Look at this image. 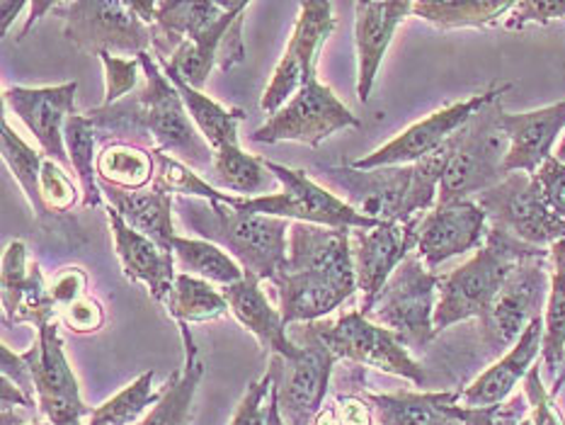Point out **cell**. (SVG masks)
I'll use <instances>...</instances> for the list:
<instances>
[{
  "label": "cell",
  "mask_w": 565,
  "mask_h": 425,
  "mask_svg": "<svg viewBox=\"0 0 565 425\" xmlns=\"http://www.w3.org/2000/svg\"><path fill=\"white\" fill-rule=\"evenodd\" d=\"M64 141H66V153L71 161V170L78 176L81 180V192L83 200L81 206L83 210H90V206H100L103 204V190L100 182H97V129L93 127V121L76 113L71 115L64 129Z\"/></svg>",
  "instance_id": "cell-37"
},
{
  "label": "cell",
  "mask_w": 565,
  "mask_h": 425,
  "mask_svg": "<svg viewBox=\"0 0 565 425\" xmlns=\"http://www.w3.org/2000/svg\"><path fill=\"white\" fill-rule=\"evenodd\" d=\"M488 226L490 222L483 206L476 200L437 202L420 219L415 253L435 273L449 258L481 248L486 243Z\"/></svg>",
  "instance_id": "cell-18"
},
{
  "label": "cell",
  "mask_w": 565,
  "mask_h": 425,
  "mask_svg": "<svg viewBox=\"0 0 565 425\" xmlns=\"http://www.w3.org/2000/svg\"><path fill=\"white\" fill-rule=\"evenodd\" d=\"M97 59L103 61V68H105V103L103 105H115L119 100H125V97H129L131 91H137L139 78L143 76L139 56L121 59L109 52H103L97 54Z\"/></svg>",
  "instance_id": "cell-45"
},
{
  "label": "cell",
  "mask_w": 565,
  "mask_h": 425,
  "mask_svg": "<svg viewBox=\"0 0 565 425\" xmlns=\"http://www.w3.org/2000/svg\"><path fill=\"white\" fill-rule=\"evenodd\" d=\"M49 291H52V299L56 301V307L61 311L68 307V304L88 295V275H85L83 267H66L64 273H58Z\"/></svg>",
  "instance_id": "cell-49"
},
{
  "label": "cell",
  "mask_w": 565,
  "mask_h": 425,
  "mask_svg": "<svg viewBox=\"0 0 565 425\" xmlns=\"http://www.w3.org/2000/svg\"><path fill=\"white\" fill-rule=\"evenodd\" d=\"M313 425H342L340 413H338V408H335V401H333V404L323 406V411L318 413V416L313 418Z\"/></svg>",
  "instance_id": "cell-53"
},
{
  "label": "cell",
  "mask_w": 565,
  "mask_h": 425,
  "mask_svg": "<svg viewBox=\"0 0 565 425\" xmlns=\"http://www.w3.org/2000/svg\"><path fill=\"white\" fill-rule=\"evenodd\" d=\"M542 346H544V316L526 326V331L522 333L518 343H514L498 362L490 364L478 380H473L463 389L459 406H469V408L493 406V404H500V401L510 399L514 394V386L524 382V376L534 368L536 358L542 355Z\"/></svg>",
  "instance_id": "cell-25"
},
{
  "label": "cell",
  "mask_w": 565,
  "mask_h": 425,
  "mask_svg": "<svg viewBox=\"0 0 565 425\" xmlns=\"http://www.w3.org/2000/svg\"><path fill=\"white\" fill-rule=\"evenodd\" d=\"M512 6L510 0H423L413 3V15L437 30L493 28L505 22Z\"/></svg>",
  "instance_id": "cell-34"
},
{
  "label": "cell",
  "mask_w": 565,
  "mask_h": 425,
  "mask_svg": "<svg viewBox=\"0 0 565 425\" xmlns=\"http://www.w3.org/2000/svg\"><path fill=\"white\" fill-rule=\"evenodd\" d=\"M554 158H558V161L565 166V131H563V139H561V144L556 146V153H554Z\"/></svg>",
  "instance_id": "cell-54"
},
{
  "label": "cell",
  "mask_w": 565,
  "mask_h": 425,
  "mask_svg": "<svg viewBox=\"0 0 565 425\" xmlns=\"http://www.w3.org/2000/svg\"><path fill=\"white\" fill-rule=\"evenodd\" d=\"M170 251L175 253V263L180 270H185L194 277H202L206 283L228 287L241 283L245 277L243 267L233 261L224 248H218L204 238L175 236L173 243H170Z\"/></svg>",
  "instance_id": "cell-38"
},
{
  "label": "cell",
  "mask_w": 565,
  "mask_h": 425,
  "mask_svg": "<svg viewBox=\"0 0 565 425\" xmlns=\"http://www.w3.org/2000/svg\"><path fill=\"white\" fill-rule=\"evenodd\" d=\"M153 376L156 372H143L139 380H134L129 386L121 389L117 396H113L105 404L93 408L88 423L93 425H134L146 408H151L161 399V392H153Z\"/></svg>",
  "instance_id": "cell-40"
},
{
  "label": "cell",
  "mask_w": 565,
  "mask_h": 425,
  "mask_svg": "<svg viewBox=\"0 0 565 425\" xmlns=\"http://www.w3.org/2000/svg\"><path fill=\"white\" fill-rule=\"evenodd\" d=\"M221 295L228 301V311L257 338L267 355L287 360L301 355V346L294 343L287 333L289 326L281 319V311L269 304L255 277H243L241 283L221 289Z\"/></svg>",
  "instance_id": "cell-26"
},
{
  "label": "cell",
  "mask_w": 565,
  "mask_h": 425,
  "mask_svg": "<svg viewBox=\"0 0 565 425\" xmlns=\"http://www.w3.org/2000/svg\"><path fill=\"white\" fill-rule=\"evenodd\" d=\"M175 210L196 238L224 248L245 277L273 283L287 263L291 222L279 216L241 212L218 200L175 198Z\"/></svg>",
  "instance_id": "cell-3"
},
{
  "label": "cell",
  "mask_w": 565,
  "mask_h": 425,
  "mask_svg": "<svg viewBox=\"0 0 565 425\" xmlns=\"http://www.w3.org/2000/svg\"><path fill=\"white\" fill-rule=\"evenodd\" d=\"M423 216L408 219V222H384L374 229L350 231L352 261L354 273H358V287L362 291V307L374 301V297L388 283V277L396 273V267L411 253H415L417 226H420Z\"/></svg>",
  "instance_id": "cell-21"
},
{
  "label": "cell",
  "mask_w": 565,
  "mask_h": 425,
  "mask_svg": "<svg viewBox=\"0 0 565 425\" xmlns=\"http://www.w3.org/2000/svg\"><path fill=\"white\" fill-rule=\"evenodd\" d=\"M146 85L115 105H100L85 113L97 131L113 134L115 141L151 144L190 166L196 173L209 176L214 163V149L196 131L194 121L182 103L180 91L168 81L153 52L139 54Z\"/></svg>",
  "instance_id": "cell-1"
},
{
  "label": "cell",
  "mask_w": 565,
  "mask_h": 425,
  "mask_svg": "<svg viewBox=\"0 0 565 425\" xmlns=\"http://www.w3.org/2000/svg\"><path fill=\"white\" fill-rule=\"evenodd\" d=\"M502 113V97H498L454 134V151L439 182L437 202L476 200L508 178L510 139L500 125Z\"/></svg>",
  "instance_id": "cell-5"
},
{
  "label": "cell",
  "mask_w": 565,
  "mask_h": 425,
  "mask_svg": "<svg viewBox=\"0 0 565 425\" xmlns=\"http://www.w3.org/2000/svg\"><path fill=\"white\" fill-rule=\"evenodd\" d=\"M182 346H185V362L182 368L170 374V380L161 389L158 404L146 413L139 425H190L194 411V394L204 376V364L200 360V350L194 346L188 323H178Z\"/></svg>",
  "instance_id": "cell-29"
},
{
  "label": "cell",
  "mask_w": 565,
  "mask_h": 425,
  "mask_svg": "<svg viewBox=\"0 0 565 425\" xmlns=\"http://www.w3.org/2000/svg\"><path fill=\"white\" fill-rule=\"evenodd\" d=\"M100 190L103 198L107 200V206H113L134 231H139V234L170 248V243L178 236L173 224L175 198H170V194L158 192L153 188L137 192L117 190L113 185H107V182H100Z\"/></svg>",
  "instance_id": "cell-28"
},
{
  "label": "cell",
  "mask_w": 565,
  "mask_h": 425,
  "mask_svg": "<svg viewBox=\"0 0 565 425\" xmlns=\"http://www.w3.org/2000/svg\"><path fill=\"white\" fill-rule=\"evenodd\" d=\"M447 411L449 416L457 418L461 425H522L530 418V401H526L524 392H520L493 406L469 408L451 404Z\"/></svg>",
  "instance_id": "cell-42"
},
{
  "label": "cell",
  "mask_w": 565,
  "mask_h": 425,
  "mask_svg": "<svg viewBox=\"0 0 565 425\" xmlns=\"http://www.w3.org/2000/svg\"><path fill=\"white\" fill-rule=\"evenodd\" d=\"M163 307L168 316H173L178 323H206L216 321L228 311V301L218 289L212 287L202 277L188 273H178L175 285L166 297Z\"/></svg>",
  "instance_id": "cell-36"
},
{
  "label": "cell",
  "mask_w": 565,
  "mask_h": 425,
  "mask_svg": "<svg viewBox=\"0 0 565 425\" xmlns=\"http://www.w3.org/2000/svg\"><path fill=\"white\" fill-rule=\"evenodd\" d=\"M476 202L483 206L490 224L530 246L548 251L565 241V210L548 198L534 176L510 173L493 190L478 194Z\"/></svg>",
  "instance_id": "cell-10"
},
{
  "label": "cell",
  "mask_w": 565,
  "mask_h": 425,
  "mask_svg": "<svg viewBox=\"0 0 565 425\" xmlns=\"http://www.w3.org/2000/svg\"><path fill=\"white\" fill-rule=\"evenodd\" d=\"M309 326L338 360L403 376L415 386L425 384V370L420 368V362L413 360L411 350L403 348L398 338L386 328L366 319L360 309L345 311L338 319L313 321Z\"/></svg>",
  "instance_id": "cell-11"
},
{
  "label": "cell",
  "mask_w": 565,
  "mask_h": 425,
  "mask_svg": "<svg viewBox=\"0 0 565 425\" xmlns=\"http://www.w3.org/2000/svg\"><path fill=\"white\" fill-rule=\"evenodd\" d=\"M28 425H52L49 421H30Z\"/></svg>",
  "instance_id": "cell-55"
},
{
  "label": "cell",
  "mask_w": 565,
  "mask_h": 425,
  "mask_svg": "<svg viewBox=\"0 0 565 425\" xmlns=\"http://www.w3.org/2000/svg\"><path fill=\"white\" fill-rule=\"evenodd\" d=\"M551 258L524 261L512 270L498 297L481 316V340L490 352L510 350L526 326L542 319L551 291Z\"/></svg>",
  "instance_id": "cell-13"
},
{
  "label": "cell",
  "mask_w": 565,
  "mask_h": 425,
  "mask_svg": "<svg viewBox=\"0 0 565 425\" xmlns=\"http://www.w3.org/2000/svg\"><path fill=\"white\" fill-rule=\"evenodd\" d=\"M233 6L236 0L233 3H218V0H163V3H156L151 52L158 59H170L182 42L206 32L228 15Z\"/></svg>",
  "instance_id": "cell-27"
},
{
  "label": "cell",
  "mask_w": 565,
  "mask_h": 425,
  "mask_svg": "<svg viewBox=\"0 0 565 425\" xmlns=\"http://www.w3.org/2000/svg\"><path fill=\"white\" fill-rule=\"evenodd\" d=\"M291 340L301 346V355L287 360L269 355L267 374L273 376L279 413L287 425H313V418L326 406L330 376L338 358L309 323L291 333Z\"/></svg>",
  "instance_id": "cell-8"
},
{
  "label": "cell",
  "mask_w": 565,
  "mask_h": 425,
  "mask_svg": "<svg viewBox=\"0 0 565 425\" xmlns=\"http://www.w3.org/2000/svg\"><path fill=\"white\" fill-rule=\"evenodd\" d=\"M58 319L73 333L85 336V333H97L105 326V309L103 304L97 301L93 295H85L83 299L68 304L58 311Z\"/></svg>",
  "instance_id": "cell-47"
},
{
  "label": "cell",
  "mask_w": 565,
  "mask_h": 425,
  "mask_svg": "<svg viewBox=\"0 0 565 425\" xmlns=\"http://www.w3.org/2000/svg\"><path fill=\"white\" fill-rule=\"evenodd\" d=\"M437 273L420 261V255L411 253L396 273L388 277L384 289L372 304L360 311L372 323L386 328L398 338V343L408 350L427 348L435 333V309L439 295Z\"/></svg>",
  "instance_id": "cell-6"
},
{
  "label": "cell",
  "mask_w": 565,
  "mask_h": 425,
  "mask_svg": "<svg viewBox=\"0 0 565 425\" xmlns=\"http://www.w3.org/2000/svg\"><path fill=\"white\" fill-rule=\"evenodd\" d=\"M500 125L510 139L505 173L534 176L548 158H554L556 139L565 131V100L532 113H502Z\"/></svg>",
  "instance_id": "cell-24"
},
{
  "label": "cell",
  "mask_w": 565,
  "mask_h": 425,
  "mask_svg": "<svg viewBox=\"0 0 565 425\" xmlns=\"http://www.w3.org/2000/svg\"><path fill=\"white\" fill-rule=\"evenodd\" d=\"M510 88V83L490 85L483 93H476L471 97H466V100L441 107L437 113L427 115L425 119L415 121L413 127L403 129L396 139H391L388 144L381 146V149L358 158V161H352L350 166L360 170L384 166H413L420 161V158L437 151L441 144H447L454 134L478 113V109H483L486 105L498 100V97L505 95Z\"/></svg>",
  "instance_id": "cell-15"
},
{
  "label": "cell",
  "mask_w": 565,
  "mask_h": 425,
  "mask_svg": "<svg viewBox=\"0 0 565 425\" xmlns=\"http://www.w3.org/2000/svg\"><path fill=\"white\" fill-rule=\"evenodd\" d=\"M54 12L64 20L66 40L81 52L139 56L153 49V30L125 0H56Z\"/></svg>",
  "instance_id": "cell-9"
},
{
  "label": "cell",
  "mask_w": 565,
  "mask_h": 425,
  "mask_svg": "<svg viewBox=\"0 0 565 425\" xmlns=\"http://www.w3.org/2000/svg\"><path fill=\"white\" fill-rule=\"evenodd\" d=\"M158 64H161L168 81H173V85L180 91L182 103H185L194 127L202 134L204 141L212 146L214 151L224 149V146H238V125L245 119L243 109L214 103L212 97L204 95L202 91H194L192 85L182 81L178 73L166 64V61L158 59Z\"/></svg>",
  "instance_id": "cell-31"
},
{
  "label": "cell",
  "mask_w": 565,
  "mask_h": 425,
  "mask_svg": "<svg viewBox=\"0 0 565 425\" xmlns=\"http://www.w3.org/2000/svg\"><path fill=\"white\" fill-rule=\"evenodd\" d=\"M333 30V3H328V0H306L299 6V18L294 24L285 56L279 59L273 81H269L260 100L263 113L273 117L281 105L297 95L299 88L316 78L318 54H321V46L328 42Z\"/></svg>",
  "instance_id": "cell-16"
},
{
  "label": "cell",
  "mask_w": 565,
  "mask_h": 425,
  "mask_svg": "<svg viewBox=\"0 0 565 425\" xmlns=\"http://www.w3.org/2000/svg\"><path fill=\"white\" fill-rule=\"evenodd\" d=\"M522 425H534V423H532V421H530V418H526V421H524V423H522Z\"/></svg>",
  "instance_id": "cell-56"
},
{
  "label": "cell",
  "mask_w": 565,
  "mask_h": 425,
  "mask_svg": "<svg viewBox=\"0 0 565 425\" xmlns=\"http://www.w3.org/2000/svg\"><path fill=\"white\" fill-rule=\"evenodd\" d=\"M24 355L32 364L36 404L49 423L83 425V418H90L93 408L83 404L81 386L64 352V340L58 336L56 321L36 328V343L24 350Z\"/></svg>",
  "instance_id": "cell-17"
},
{
  "label": "cell",
  "mask_w": 565,
  "mask_h": 425,
  "mask_svg": "<svg viewBox=\"0 0 565 425\" xmlns=\"http://www.w3.org/2000/svg\"><path fill=\"white\" fill-rule=\"evenodd\" d=\"M269 389H273V376L265 372L263 380L253 382L243 394L231 425H265V399L269 396Z\"/></svg>",
  "instance_id": "cell-48"
},
{
  "label": "cell",
  "mask_w": 565,
  "mask_h": 425,
  "mask_svg": "<svg viewBox=\"0 0 565 425\" xmlns=\"http://www.w3.org/2000/svg\"><path fill=\"white\" fill-rule=\"evenodd\" d=\"M362 394L372 404L376 425H439L449 416L447 408L461 399V392Z\"/></svg>",
  "instance_id": "cell-30"
},
{
  "label": "cell",
  "mask_w": 565,
  "mask_h": 425,
  "mask_svg": "<svg viewBox=\"0 0 565 425\" xmlns=\"http://www.w3.org/2000/svg\"><path fill=\"white\" fill-rule=\"evenodd\" d=\"M42 202L46 214H64L83 200V192L73 185V180L68 176V170L64 166H58L52 158L44 156V166H42Z\"/></svg>",
  "instance_id": "cell-44"
},
{
  "label": "cell",
  "mask_w": 565,
  "mask_h": 425,
  "mask_svg": "<svg viewBox=\"0 0 565 425\" xmlns=\"http://www.w3.org/2000/svg\"><path fill=\"white\" fill-rule=\"evenodd\" d=\"M248 10H250L248 0H236V6H233L228 15L221 18L206 32L196 34L194 40L182 42L173 56L161 59V61H166V64L173 68L188 85H192L194 91H202L214 68L226 73L233 66L243 64L245 59L243 24Z\"/></svg>",
  "instance_id": "cell-19"
},
{
  "label": "cell",
  "mask_w": 565,
  "mask_h": 425,
  "mask_svg": "<svg viewBox=\"0 0 565 425\" xmlns=\"http://www.w3.org/2000/svg\"><path fill=\"white\" fill-rule=\"evenodd\" d=\"M551 251V291L544 309V346L542 364L554 382L551 394L558 396L565 374L561 376L565 358V241L554 243Z\"/></svg>",
  "instance_id": "cell-32"
},
{
  "label": "cell",
  "mask_w": 565,
  "mask_h": 425,
  "mask_svg": "<svg viewBox=\"0 0 565 425\" xmlns=\"http://www.w3.org/2000/svg\"><path fill=\"white\" fill-rule=\"evenodd\" d=\"M565 18V0H520L508 12L502 28L518 32L530 28V24H548Z\"/></svg>",
  "instance_id": "cell-46"
},
{
  "label": "cell",
  "mask_w": 565,
  "mask_h": 425,
  "mask_svg": "<svg viewBox=\"0 0 565 425\" xmlns=\"http://www.w3.org/2000/svg\"><path fill=\"white\" fill-rule=\"evenodd\" d=\"M206 180L216 190L236 192V198H263V194H273L269 190L279 185L263 158L245 153L241 144L214 151L212 173L206 176Z\"/></svg>",
  "instance_id": "cell-33"
},
{
  "label": "cell",
  "mask_w": 565,
  "mask_h": 425,
  "mask_svg": "<svg viewBox=\"0 0 565 425\" xmlns=\"http://www.w3.org/2000/svg\"><path fill=\"white\" fill-rule=\"evenodd\" d=\"M30 265L28 263V246L22 241H10L3 253V277H0V287H3V319L6 323L15 316L22 291L28 289L30 283Z\"/></svg>",
  "instance_id": "cell-43"
},
{
  "label": "cell",
  "mask_w": 565,
  "mask_h": 425,
  "mask_svg": "<svg viewBox=\"0 0 565 425\" xmlns=\"http://www.w3.org/2000/svg\"><path fill=\"white\" fill-rule=\"evenodd\" d=\"M54 8H56L54 0H46V3H42V0H34V3H30V18L24 20V28L20 32V40H24V34H28L34 28L36 20L44 18V12H54Z\"/></svg>",
  "instance_id": "cell-51"
},
{
  "label": "cell",
  "mask_w": 565,
  "mask_h": 425,
  "mask_svg": "<svg viewBox=\"0 0 565 425\" xmlns=\"http://www.w3.org/2000/svg\"><path fill=\"white\" fill-rule=\"evenodd\" d=\"M273 285L287 326L328 319L360 289L350 231L291 222L287 263Z\"/></svg>",
  "instance_id": "cell-2"
},
{
  "label": "cell",
  "mask_w": 565,
  "mask_h": 425,
  "mask_svg": "<svg viewBox=\"0 0 565 425\" xmlns=\"http://www.w3.org/2000/svg\"><path fill=\"white\" fill-rule=\"evenodd\" d=\"M107 222L115 238V253L121 263L125 277L131 283H141L149 289V295L163 304L175 285V253L151 241L149 236L134 231L113 206H107Z\"/></svg>",
  "instance_id": "cell-23"
},
{
  "label": "cell",
  "mask_w": 565,
  "mask_h": 425,
  "mask_svg": "<svg viewBox=\"0 0 565 425\" xmlns=\"http://www.w3.org/2000/svg\"><path fill=\"white\" fill-rule=\"evenodd\" d=\"M311 178L366 219L408 222L413 166H384L372 170L352 168L350 163L318 166Z\"/></svg>",
  "instance_id": "cell-12"
},
{
  "label": "cell",
  "mask_w": 565,
  "mask_h": 425,
  "mask_svg": "<svg viewBox=\"0 0 565 425\" xmlns=\"http://www.w3.org/2000/svg\"><path fill=\"white\" fill-rule=\"evenodd\" d=\"M532 258H551V251L530 246L510 231L490 224L486 243L473 258L439 277L435 333L447 331L454 323L481 319L514 267Z\"/></svg>",
  "instance_id": "cell-4"
},
{
  "label": "cell",
  "mask_w": 565,
  "mask_h": 425,
  "mask_svg": "<svg viewBox=\"0 0 565 425\" xmlns=\"http://www.w3.org/2000/svg\"><path fill=\"white\" fill-rule=\"evenodd\" d=\"M263 161L269 173L277 178L279 190L273 194H263V198H236V194H228L226 204L236 206L241 212L279 216L287 219V222H303L340 231L374 229L379 224H384L354 212L350 204L338 198V194L326 190L323 185H318L311 173H306V170L287 168L281 163L267 161V158H263Z\"/></svg>",
  "instance_id": "cell-7"
},
{
  "label": "cell",
  "mask_w": 565,
  "mask_h": 425,
  "mask_svg": "<svg viewBox=\"0 0 565 425\" xmlns=\"http://www.w3.org/2000/svg\"><path fill=\"white\" fill-rule=\"evenodd\" d=\"M24 8H30V3H10V0H3V3H0V10H3V20H0V32H3V36L8 34L10 24L20 18V12Z\"/></svg>",
  "instance_id": "cell-52"
},
{
  "label": "cell",
  "mask_w": 565,
  "mask_h": 425,
  "mask_svg": "<svg viewBox=\"0 0 565 425\" xmlns=\"http://www.w3.org/2000/svg\"><path fill=\"white\" fill-rule=\"evenodd\" d=\"M413 15L408 0H379V3H354V46H358V97L370 103L376 73L381 68L393 34L403 20Z\"/></svg>",
  "instance_id": "cell-22"
},
{
  "label": "cell",
  "mask_w": 565,
  "mask_h": 425,
  "mask_svg": "<svg viewBox=\"0 0 565 425\" xmlns=\"http://www.w3.org/2000/svg\"><path fill=\"white\" fill-rule=\"evenodd\" d=\"M335 408L340 413L342 425H374L372 404L362 392H348L335 396Z\"/></svg>",
  "instance_id": "cell-50"
},
{
  "label": "cell",
  "mask_w": 565,
  "mask_h": 425,
  "mask_svg": "<svg viewBox=\"0 0 565 425\" xmlns=\"http://www.w3.org/2000/svg\"><path fill=\"white\" fill-rule=\"evenodd\" d=\"M153 161H156V176L151 182L153 190L166 192L170 198H196V200L226 202L228 192L216 190L212 182L202 178L190 166L178 161V158L168 156L163 151H153Z\"/></svg>",
  "instance_id": "cell-41"
},
{
  "label": "cell",
  "mask_w": 565,
  "mask_h": 425,
  "mask_svg": "<svg viewBox=\"0 0 565 425\" xmlns=\"http://www.w3.org/2000/svg\"><path fill=\"white\" fill-rule=\"evenodd\" d=\"M76 91L78 83L46 85V88H24V85H10L3 91V103L20 117L28 127L46 158L71 170L66 153L64 129L71 115H76Z\"/></svg>",
  "instance_id": "cell-20"
},
{
  "label": "cell",
  "mask_w": 565,
  "mask_h": 425,
  "mask_svg": "<svg viewBox=\"0 0 565 425\" xmlns=\"http://www.w3.org/2000/svg\"><path fill=\"white\" fill-rule=\"evenodd\" d=\"M362 121L316 76L303 88H299L289 103L281 105L273 117H267L265 125L250 134V141H297L316 149L328 137H333L335 131L358 129Z\"/></svg>",
  "instance_id": "cell-14"
},
{
  "label": "cell",
  "mask_w": 565,
  "mask_h": 425,
  "mask_svg": "<svg viewBox=\"0 0 565 425\" xmlns=\"http://www.w3.org/2000/svg\"><path fill=\"white\" fill-rule=\"evenodd\" d=\"M0 127H3V161L8 163L12 178L18 180V185L24 192V198H28L32 212L40 219H44L46 210H44L42 188H40L44 153L34 151L32 146L24 144L18 134L12 131L6 117L0 121Z\"/></svg>",
  "instance_id": "cell-39"
},
{
  "label": "cell",
  "mask_w": 565,
  "mask_h": 425,
  "mask_svg": "<svg viewBox=\"0 0 565 425\" xmlns=\"http://www.w3.org/2000/svg\"><path fill=\"white\" fill-rule=\"evenodd\" d=\"M97 182H107L117 190H143L156 176L153 149L131 141H107L97 153Z\"/></svg>",
  "instance_id": "cell-35"
}]
</instances>
